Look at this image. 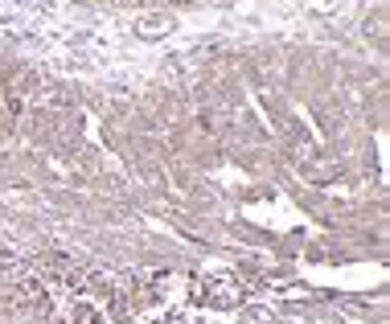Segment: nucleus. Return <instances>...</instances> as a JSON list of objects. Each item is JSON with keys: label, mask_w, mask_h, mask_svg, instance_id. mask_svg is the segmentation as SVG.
I'll return each mask as SVG.
<instances>
[{"label": "nucleus", "mask_w": 390, "mask_h": 324, "mask_svg": "<svg viewBox=\"0 0 390 324\" xmlns=\"http://www.w3.org/2000/svg\"><path fill=\"white\" fill-rule=\"evenodd\" d=\"M161 25H169V21H165V17H144L136 29H144V33H161Z\"/></svg>", "instance_id": "f257e3e1"}]
</instances>
